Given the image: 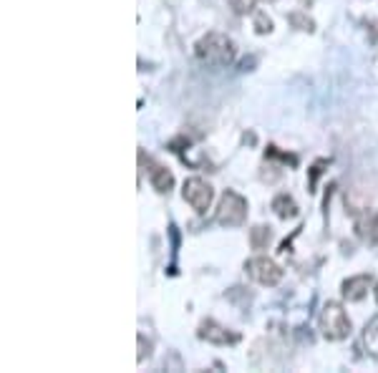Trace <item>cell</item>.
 Returning <instances> with one entry per match:
<instances>
[{"label":"cell","mask_w":378,"mask_h":373,"mask_svg":"<svg viewBox=\"0 0 378 373\" xmlns=\"http://www.w3.org/2000/svg\"><path fill=\"white\" fill-rule=\"evenodd\" d=\"M195 56L197 61H202L207 66H232L237 59V46L230 36L212 30L207 36H202L195 43Z\"/></svg>","instance_id":"obj_1"},{"label":"cell","mask_w":378,"mask_h":373,"mask_svg":"<svg viewBox=\"0 0 378 373\" xmlns=\"http://www.w3.org/2000/svg\"><path fill=\"white\" fill-rule=\"evenodd\" d=\"M318 328L326 341L338 343V341H346V338L350 336L353 325H350V318L348 313H346V308H343L341 303H335V300H328L318 315Z\"/></svg>","instance_id":"obj_2"},{"label":"cell","mask_w":378,"mask_h":373,"mask_svg":"<svg viewBox=\"0 0 378 373\" xmlns=\"http://www.w3.org/2000/svg\"><path fill=\"white\" fill-rule=\"evenodd\" d=\"M248 212H250L248 199L242 197V194H237L235 190H225L222 192V197H219L215 220H217V225H222V227H240V225H245V220H248Z\"/></svg>","instance_id":"obj_3"},{"label":"cell","mask_w":378,"mask_h":373,"mask_svg":"<svg viewBox=\"0 0 378 373\" xmlns=\"http://www.w3.org/2000/svg\"><path fill=\"white\" fill-rule=\"evenodd\" d=\"M245 272H248V278L252 280V283L265 288H275L277 283L283 280V268L265 255L250 257L248 263H245Z\"/></svg>","instance_id":"obj_4"},{"label":"cell","mask_w":378,"mask_h":373,"mask_svg":"<svg viewBox=\"0 0 378 373\" xmlns=\"http://www.w3.org/2000/svg\"><path fill=\"white\" fill-rule=\"evenodd\" d=\"M182 197L197 214H204L212 207V199H215V190H212L210 182H204L202 177H189L182 187Z\"/></svg>","instance_id":"obj_5"},{"label":"cell","mask_w":378,"mask_h":373,"mask_svg":"<svg viewBox=\"0 0 378 373\" xmlns=\"http://www.w3.org/2000/svg\"><path fill=\"white\" fill-rule=\"evenodd\" d=\"M197 338L199 341H207L212 345H235L240 343V333L225 328L222 323H217L215 318H204L197 328Z\"/></svg>","instance_id":"obj_6"},{"label":"cell","mask_w":378,"mask_h":373,"mask_svg":"<svg viewBox=\"0 0 378 373\" xmlns=\"http://www.w3.org/2000/svg\"><path fill=\"white\" fill-rule=\"evenodd\" d=\"M373 288V275H350L341 283V295L348 303H361Z\"/></svg>","instance_id":"obj_7"},{"label":"cell","mask_w":378,"mask_h":373,"mask_svg":"<svg viewBox=\"0 0 378 373\" xmlns=\"http://www.w3.org/2000/svg\"><path fill=\"white\" fill-rule=\"evenodd\" d=\"M356 234L366 242V245L378 248V212L376 210H366V212L358 214Z\"/></svg>","instance_id":"obj_8"},{"label":"cell","mask_w":378,"mask_h":373,"mask_svg":"<svg viewBox=\"0 0 378 373\" xmlns=\"http://www.w3.org/2000/svg\"><path fill=\"white\" fill-rule=\"evenodd\" d=\"M149 182H152V187L159 194H169V192L175 190V174L167 167H161V164H152L149 167Z\"/></svg>","instance_id":"obj_9"},{"label":"cell","mask_w":378,"mask_h":373,"mask_svg":"<svg viewBox=\"0 0 378 373\" xmlns=\"http://www.w3.org/2000/svg\"><path fill=\"white\" fill-rule=\"evenodd\" d=\"M272 212H275L280 220H295L300 210H298V202L292 199V194L283 192V194H277V197L272 199Z\"/></svg>","instance_id":"obj_10"},{"label":"cell","mask_w":378,"mask_h":373,"mask_svg":"<svg viewBox=\"0 0 378 373\" xmlns=\"http://www.w3.org/2000/svg\"><path fill=\"white\" fill-rule=\"evenodd\" d=\"M361 343H364V351L378 361V315L366 323L364 333H361Z\"/></svg>","instance_id":"obj_11"},{"label":"cell","mask_w":378,"mask_h":373,"mask_svg":"<svg viewBox=\"0 0 378 373\" xmlns=\"http://www.w3.org/2000/svg\"><path fill=\"white\" fill-rule=\"evenodd\" d=\"M250 245H252V250H268L272 245V227L255 225L250 230Z\"/></svg>","instance_id":"obj_12"},{"label":"cell","mask_w":378,"mask_h":373,"mask_svg":"<svg viewBox=\"0 0 378 373\" xmlns=\"http://www.w3.org/2000/svg\"><path fill=\"white\" fill-rule=\"evenodd\" d=\"M288 23L295 30H303V33H313L315 30V21L308 15V10H292V13H288Z\"/></svg>","instance_id":"obj_13"},{"label":"cell","mask_w":378,"mask_h":373,"mask_svg":"<svg viewBox=\"0 0 378 373\" xmlns=\"http://www.w3.org/2000/svg\"><path fill=\"white\" fill-rule=\"evenodd\" d=\"M252 28H255L257 36H268V33H272L275 23H272V18H270L265 10H255L252 13Z\"/></svg>","instance_id":"obj_14"},{"label":"cell","mask_w":378,"mask_h":373,"mask_svg":"<svg viewBox=\"0 0 378 373\" xmlns=\"http://www.w3.org/2000/svg\"><path fill=\"white\" fill-rule=\"evenodd\" d=\"M230 8H232L237 15H250L255 13V6H257V0H227Z\"/></svg>","instance_id":"obj_15"},{"label":"cell","mask_w":378,"mask_h":373,"mask_svg":"<svg viewBox=\"0 0 378 373\" xmlns=\"http://www.w3.org/2000/svg\"><path fill=\"white\" fill-rule=\"evenodd\" d=\"M265 159H280L283 164H290V167H295V164H298V157L285 154V152H277V147H268V152H265Z\"/></svg>","instance_id":"obj_16"},{"label":"cell","mask_w":378,"mask_h":373,"mask_svg":"<svg viewBox=\"0 0 378 373\" xmlns=\"http://www.w3.org/2000/svg\"><path fill=\"white\" fill-rule=\"evenodd\" d=\"M323 167H328V159H318L310 167V177H308V190L315 192V184H318V177L323 174Z\"/></svg>","instance_id":"obj_17"},{"label":"cell","mask_w":378,"mask_h":373,"mask_svg":"<svg viewBox=\"0 0 378 373\" xmlns=\"http://www.w3.org/2000/svg\"><path fill=\"white\" fill-rule=\"evenodd\" d=\"M149 356H152V341L144 338V333H139V356H137V361L139 363H144Z\"/></svg>","instance_id":"obj_18"},{"label":"cell","mask_w":378,"mask_h":373,"mask_svg":"<svg viewBox=\"0 0 378 373\" xmlns=\"http://www.w3.org/2000/svg\"><path fill=\"white\" fill-rule=\"evenodd\" d=\"M313 3H315V0H300V6H303V8H313Z\"/></svg>","instance_id":"obj_19"},{"label":"cell","mask_w":378,"mask_h":373,"mask_svg":"<svg viewBox=\"0 0 378 373\" xmlns=\"http://www.w3.org/2000/svg\"><path fill=\"white\" fill-rule=\"evenodd\" d=\"M373 298H376V303H378V285L373 288Z\"/></svg>","instance_id":"obj_20"},{"label":"cell","mask_w":378,"mask_h":373,"mask_svg":"<svg viewBox=\"0 0 378 373\" xmlns=\"http://www.w3.org/2000/svg\"><path fill=\"white\" fill-rule=\"evenodd\" d=\"M265 3H275V0H265Z\"/></svg>","instance_id":"obj_21"}]
</instances>
